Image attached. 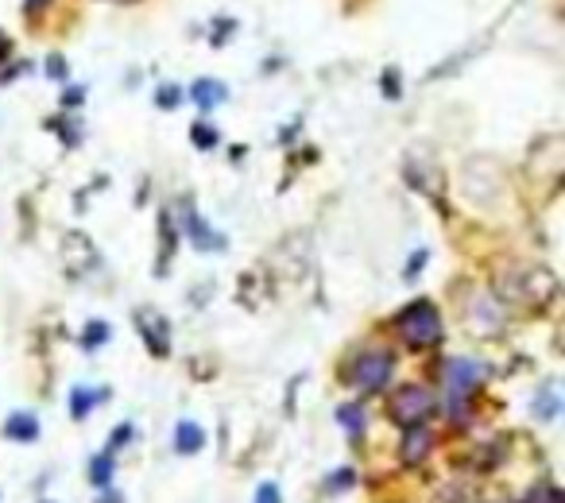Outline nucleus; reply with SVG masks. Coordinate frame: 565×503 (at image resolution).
I'll use <instances>...</instances> for the list:
<instances>
[{
    "mask_svg": "<svg viewBox=\"0 0 565 503\" xmlns=\"http://www.w3.org/2000/svg\"><path fill=\"white\" fill-rule=\"evenodd\" d=\"M496 294L523 310H546L558 299V279H554V271L543 264H523V267H511L507 275L499 279Z\"/></svg>",
    "mask_w": 565,
    "mask_h": 503,
    "instance_id": "nucleus-1",
    "label": "nucleus"
},
{
    "mask_svg": "<svg viewBox=\"0 0 565 503\" xmlns=\"http://www.w3.org/2000/svg\"><path fill=\"white\" fill-rule=\"evenodd\" d=\"M399 337L410 345V348H434L442 341V314L434 310V302H426V299H418V302H410L403 314H399Z\"/></svg>",
    "mask_w": 565,
    "mask_h": 503,
    "instance_id": "nucleus-2",
    "label": "nucleus"
},
{
    "mask_svg": "<svg viewBox=\"0 0 565 503\" xmlns=\"http://www.w3.org/2000/svg\"><path fill=\"white\" fill-rule=\"evenodd\" d=\"M388 415L399 426H422L434 415V395L422 383H403L388 399Z\"/></svg>",
    "mask_w": 565,
    "mask_h": 503,
    "instance_id": "nucleus-3",
    "label": "nucleus"
},
{
    "mask_svg": "<svg viewBox=\"0 0 565 503\" xmlns=\"http://www.w3.org/2000/svg\"><path fill=\"white\" fill-rule=\"evenodd\" d=\"M391 372H395V360H391V353H383V348H368V353L353 360V383L361 387V391H380V387L391 380Z\"/></svg>",
    "mask_w": 565,
    "mask_h": 503,
    "instance_id": "nucleus-4",
    "label": "nucleus"
},
{
    "mask_svg": "<svg viewBox=\"0 0 565 503\" xmlns=\"http://www.w3.org/2000/svg\"><path fill=\"white\" fill-rule=\"evenodd\" d=\"M477 383H480V364H472V360H445V395H449V407L457 410V418L465 410V399L477 391Z\"/></svg>",
    "mask_w": 565,
    "mask_h": 503,
    "instance_id": "nucleus-5",
    "label": "nucleus"
},
{
    "mask_svg": "<svg viewBox=\"0 0 565 503\" xmlns=\"http://www.w3.org/2000/svg\"><path fill=\"white\" fill-rule=\"evenodd\" d=\"M62 256H67L70 275H85V271H94L97 260H101L94 240H89L85 232H67V237H62Z\"/></svg>",
    "mask_w": 565,
    "mask_h": 503,
    "instance_id": "nucleus-6",
    "label": "nucleus"
},
{
    "mask_svg": "<svg viewBox=\"0 0 565 503\" xmlns=\"http://www.w3.org/2000/svg\"><path fill=\"white\" fill-rule=\"evenodd\" d=\"M469 329L480 333V337H496V333L504 329V306H499V299H492V294H480V299L472 302Z\"/></svg>",
    "mask_w": 565,
    "mask_h": 503,
    "instance_id": "nucleus-7",
    "label": "nucleus"
},
{
    "mask_svg": "<svg viewBox=\"0 0 565 503\" xmlns=\"http://www.w3.org/2000/svg\"><path fill=\"white\" fill-rule=\"evenodd\" d=\"M139 321V333H144V341H148V348H151V356H166L171 353V337H166V321L156 314V310H139L136 314Z\"/></svg>",
    "mask_w": 565,
    "mask_h": 503,
    "instance_id": "nucleus-8",
    "label": "nucleus"
},
{
    "mask_svg": "<svg viewBox=\"0 0 565 503\" xmlns=\"http://www.w3.org/2000/svg\"><path fill=\"white\" fill-rule=\"evenodd\" d=\"M430 445H434V437L426 426H407V437H403V461L407 464H418L422 457L430 454Z\"/></svg>",
    "mask_w": 565,
    "mask_h": 503,
    "instance_id": "nucleus-9",
    "label": "nucleus"
},
{
    "mask_svg": "<svg viewBox=\"0 0 565 503\" xmlns=\"http://www.w3.org/2000/svg\"><path fill=\"white\" fill-rule=\"evenodd\" d=\"M190 97H194L198 109H217L229 97V89L221 82H213V77H198V82L190 85Z\"/></svg>",
    "mask_w": 565,
    "mask_h": 503,
    "instance_id": "nucleus-10",
    "label": "nucleus"
},
{
    "mask_svg": "<svg viewBox=\"0 0 565 503\" xmlns=\"http://www.w3.org/2000/svg\"><path fill=\"white\" fill-rule=\"evenodd\" d=\"M4 437H12V442H35V437H40V422H35V415H28V410H20V415H12L4 422Z\"/></svg>",
    "mask_w": 565,
    "mask_h": 503,
    "instance_id": "nucleus-11",
    "label": "nucleus"
},
{
    "mask_svg": "<svg viewBox=\"0 0 565 503\" xmlns=\"http://www.w3.org/2000/svg\"><path fill=\"white\" fill-rule=\"evenodd\" d=\"M186 237L194 240V248H225V237L210 232V225H205L198 213H190V217H186Z\"/></svg>",
    "mask_w": 565,
    "mask_h": 503,
    "instance_id": "nucleus-12",
    "label": "nucleus"
},
{
    "mask_svg": "<svg viewBox=\"0 0 565 503\" xmlns=\"http://www.w3.org/2000/svg\"><path fill=\"white\" fill-rule=\"evenodd\" d=\"M202 445H205L202 426H194V422H178V430H175V449H178V454H198Z\"/></svg>",
    "mask_w": 565,
    "mask_h": 503,
    "instance_id": "nucleus-13",
    "label": "nucleus"
},
{
    "mask_svg": "<svg viewBox=\"0 0 565 503\" xmlns=\"http://www.w3.org/2000/svg\"><path fill=\"white\" fill-rule=\"evenodd\" d=\"M101 399H105V391H74V395H70L74 418H85V410L94 407V403H101Z\"/></svg>",
    "mask_w": 565,
    "mask_h": 503,
    "instance_id": "nucleus-14",
    "label": "nucleus"
},
{
    "mask_svg": "<svg viewBox=\"0 0 565 503\" xmlns=\"http://www.w3.org/2000/svg\"><path fill=\"white\" fill-rule=\"evenodd\" d=\"M190 139H194L198 148H213L217 144V132L210 124H198V128H190Z\"/></svg>",
    "mask_w": 565,
    "mask_h": 503,
    "instance_id": "nucleus-15",
    "label": "nucleus"
},
{
    "mask_svg": "<svg viewBox=\"0 0 565 503\" xmlns=\"http://www.w3.org/2000/svg\"><path fill=\"white\" fill-rule=\"evenodd\" d=\"M109 472H112V454L97 457V461H94V484L105 488V484H109Z\"/></svg>",
    "mask_w": 565,
    "mask_h": 503,
    "instance_id": "nucleus-16",
    "label": "nucleus"
},
{
    "mask_svg": "<svg viewBox=\"0 0 565 503\" xmlns=\"http://www.w3.org/2000/svg\"><path fill=\"white\" fill-rule=\"evenodd\" d=\"M97 341H109V326H105V321H94V326L85 329V337H82L85 348H94Z\"/></svg>",
    "mask_w": 565,
    "mask_h": 503,
    "instance_id": "nucleus-17",
    "label": "nucleus"
},
{
    "mask_svg": "<svg viewBox=\"0 0 565 503\" xmlns=\"http://www.w3.org/2000/svg\"><path fill=\"white\" fill-rule=\"evenodd\" d=\"M337 415H341V426H345V430L361 434V407H341Z\"/></svg>",
    "mask_w": 565,
    "mask_h": 503,
    "instance_id": "nucleus-18",
    "label": "nucleus"
},
{
    "mask_svg": "<svg viewBox=\"0 0 565 503\" xmlns=\"http://www.w3.org/2000/svg\"><path fill=\"white\" fill-rule=\"evenodd\" d=\"M256 503H279V488H275V484H260V492H256Z\"/></svg>",
    "mask_w": 565,
    "mask_h": 503,
    "instance_id": "nucleus-19",
    "label": "nucleus"
},
{
    "mask_svg": "<svg viewBox=\"0 0 565 503\" xmlns=\"http://www.w3.org/2000/svg\"><path fill=\"white\" fill-rule=\"evenodd\" d=\"M159 105H163V109H175V105H178V89H175V85L159 89Z\"/></svg>",
    "mask_w": 565,
    "mask_h": 503,
    "instance_id": "nucleus-20",
    "label": "nucleus"
},
{
    "mask_svg": "<svg viewBox=\"0 0 565 503\" xmlns=\"http://www.w3.org/2000/svg\"><path fill=\"white\" fill-rule=\"evenodd\" d=\"M47 70H50V77H67V62H62L58 55H50L47 58Z\"/></svg>",
    "mask_w": 565,
    "mask_h": 503,
    "instance_id": "nucleus-21",
    "label": "nucleus"
},
{
    "mask_svg": "<svg viewBox=\"0 0 565 503\" xmlns=\"http://www.w3.org/2000/svg\"><path fill=\"white\" fill-rule=\"evenodd\" d=\"M422 260H426V252H415V264H407V279H410V275H418V271H422Z\"/></svg>",
    "mask_w": 565,
    "mask_h": 503,
    "instance_id": "nucleus-22",
    "label": "nucleus"
},
{
    "mask_svg": "<svg viewBox=\"0 0 565 503\" xmlns=\"http://www.w3.org/2000/svg\"><path fill=\"white\" fill-rule=\"evenodd\" d=\"M40 4H47V0H40ZM31 8H35V0H28V12H31Z\"/></svg>",
    "mask_w": 565,
    "mask_h": 503,
    "instance_id": "nucleus-23",
    "label": "nucleus"
}]
</instances>
